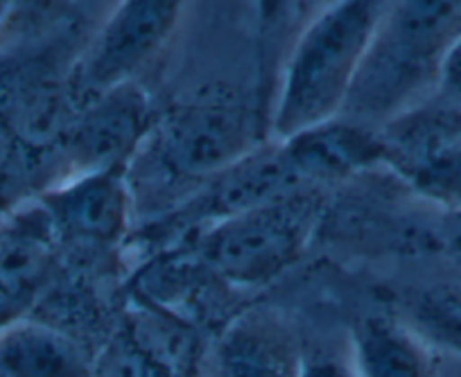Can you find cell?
I'll use <instances>...</instances> for the list:
<instances>
[{
  "label": "cell",
  "mask_w": 461,
  "mask_h": 377,
  "mask_svg": "<svg viewBox=\"0 0 461 377\" xmlns=\"http://www.w3.org/2000/svg\"><path fill=\"white\" fill-rule=\"evenodd\" d=\"M281 143L310 188L384 167L380 131L341 115Z\"/></svg>",
  "instance_id": "30bf717a"
},
{
  "label": "cell",
  "mask_w": 461,
  "mask_h": 377,
  "mask_svg": "<svg viewBox=\"0 0 461 377\" xmlns=\"http://www.w3.org/2000/svg\"><path fill=\"white\" fill-rule=\"evenodd\" d=\"M321 215L319 188L230 212L212 221L199 239V258L226 285H265L299 263Z\"/></svg>",
  "instance_id": "3957f363"
},
{
  "label": "cell",
  "mask_w": 461,
  "mask_h": 377,
  "mask_svg": "<svg viewBox=\"0 0 461 377\" xmlns=\"http://www.w3.org/2000/svg\"><path fill=\"white\" fill-rule=\"evenodd\" d=\"M401 319L429 348L461 359V278L429 283L411 292Z\"/></svg>",
  "instance_id": "5bb4252c"
},
{
  "label": "cell",
  "mask_w": 461,
  "mask_h": 377,
  "mask_svg": "<svg viewBox=\"0 0 461 377\" xmlns=\"http://www.w3.org/2000/svg\"><path fill=\"white\" fill-rule=\"evenodd\" d=\"M12 154H14V143H12L7 130L0 124V172L5 170L7 163L12 161Z\"/></svg>",
  "instance_id": "ffe728a7"
},
{
  "label": "cell",
  "mask_w": 461,
  "mask_h": 377,
  "mask_svg": "<svg viewBox=\"0 0 461 377\" xmlns=\"http://www.w3.org/2000/svg\"><path fill=\"white\" fill-rule=\"evenodd\" d=\"M115 3H118V0H86L88 10L95 12V14H102V16L109 14V10L115 5Z\"/></svg>",
  "instance_id": "7402d4cb"
},
{
  "label": "cell",
  "mask_w": 461,
  "mask_h": 377,
  "mask_svg": "<svg viewBox=\"0 0 461 377\" xmlns=\"http://www.w3.org/2000/svg\"><path fill=\"white\" fill-rule=\"evenodd\" d=\"M52 226L46 211L16 226L0 242V299L28 305L52 265Z\"/></svg>",
  "instance_id": "4fadbf2b"
},
{
  "label": "cell",
  "mask_w": 461,
  "mask_h": 377,
  "mask_svg": "<svg viewBox=\"0 0 461 377\" xmlns=\"http://www.w3.org/2000/svg\"><path fill=\"white\" fill-rule=\"evenodd\" d=\"M134 206L130 166H113L70 176L48 194L43 211L59 233L84 244L111 247L130 233Z\"/></svg>",
  "instance_id": "52a82bcc"
},
{
  "label": "cell",
  "mask_w": 461,
  "mask_h": 377,
  "mask_svg": "<svg viewBox=\"0 0 461 377\" xmlns=\"http://www.w3.org/2000/svg\"><path fill=\"white\" fill-rule=\"evenodd\" d=\"M303 357L283 319L247 312L233 319L212 344L208 377H299Z\"/></svg>",
  "instance_id": "9c48e42d"
},
{
  "label": "cell",
  "mask_w": 461,
  "mask_h": 377,
  "mask_svg": "<svg viewBox=\"0 0 461 377\" xmlns=\"http://www.w3.org/2000/svg\"><path fill=\"white\" fill-rule=\"evenodd\" d=\"M260 145V118L245 97L203 91L163 113L134 158H148L179 184H211Z\"/></svg>",
  "instance_id": "277c9868"
},
{
  "label": "cell",
  "mask_w": 461,
  "mask_h": 377,
  "mask_svg": "<svg viewBox=\"0 0 461 377\" xmlns=\"http://www.w3.org/2000/svg\"><path fill=\"white\" fill-rule=\"evenodd\" d=\"M434 95H441L446 100L459 102L461 104V41L456 43L452 55L447 57L446 66H443L441 82H438V88Z\"/></svg>",
  "instance_id": "d6986e66"
},
{
  "label": "cell",
  "mask_w": 461,
  "mask_h": 377,
  "mask_svg": "<svg viewBox=\"0 0 461 377\" xmlns=\"http://www.w3.org/2000/svg\"><path fill=\"white\" fill-rule=\"evenodd\" d=\"M91 377H175L163 368L127 328L115 332L93 357Z\"/></svg>",
  "instance_id": "9a60e30c"
},
{
  "label": "cell",
  "mask_w": 461,
  "mask_h": 377,
  "mask_svg": "<svg viewBox=\"0 0 461 377\" xmlns=\"http://www.w3.org/2000/svg\"><path fill=\"white\" fill-rule=\"evenodd\" d=\"M93 357L50 323L16 321L0 332V377H91Z\"/></svg>",
  "instance_id": "8fae6325"
},
{
  "label": "cell",
  "mask_w": 461,
  "mask_h": 377,
  "mask_svg": "<svg viewBox=\"0 0 461 377\" xmlns=\"http://www.w3.org/2000/svg\"><path fill=\"white\" fill-rule=\"evenodd\" d=\"M296 12V0H256V19L263 37L276 32L287 16Z\"/></svg>",
  "instance_id": "2e32d148"
},
{
  "label": "cell",
  "mask_w": 461,
  "mask_h": 377,
  "mask_svg": "<svg viewBox=\"0 0 461 377\" xmlns=\"http://www.w3.org/2000/svg\"><path fill=\"white\" fill-rule=\"evenodd\" d=\"M152 124L148 100L134 82L111 88L86 102L73 139L77 172L131 166L152 131Z\"/></svg>",
  "instance_id": "ba28073f"
},
{
  "label": "cell",
  "mask_w": 461,
  "mask_h": 377,
  "mask_svg": "<svg viewBox=\"0 0 461 377\" xmlns=\"http://www.w3.org/2000/svg\"><path fill=\"white\" fill-rule=\"evenodd\" d=\"M383 7L384 0H337L310 16L283 66L269 140H287L344 113Z\"/></svg>",
  "instance_id": "7a4b0ae2"
},
{
  "label": "cell",
  "mask_w": 461,
  "mask_h": 377,
  "mask_svg": "<svg viewBox=\"0 0 461 377\" xmlns=\"http://www.w3.org/2000/svg\"><path fill=\"white\" fill-rule=\"evenodd\" d=\"M3 12H5V0H0V16H3Z\"/></svg>",
  "instance_id": "603a6c76"
},
{
  "label": "cell",
  "mask_w": 461,
  "mask_h": 377,
  "mask_svg": "<svg viewBox=\"0 0 461 377\" xmlns=\"http://www.w3.org/2000/svg\"><path fill=\"white\" fill-rule=\"evenodd\" d=\"M384 167L438 211H461V104L432 95L380 127Z\"/></svg>",
  "instance_id": "5b68a950"
},
{
  "label": "cell",
  "mask_w": 461,
  "mask_h": 377,
  "mask_svg": "<svg viewBox=\"0 0 461 377\" xmlns=\"http://www.w3.org/2000/svg\"><path fill=\"white\" fill-rule=\"evenodd\" d=\"M190 0H118L84 52L75 86L86 102L131 84L175 37Z\"/></svg>",
  "instance_id": "8992f818"
},
{
  "label": "cell",
  "mask_w": 461,
  "mask_h": 377,
  "mask_svg": "<svg viewBox=\"0 0 461 377\" xmlns=\"http://www.w3.org/2000/svg\"><path fill=\"white\" fill-rule=\"evenodd\" d=\"M299 377H356L351 362H341L332 355H310L303 357Z\"/></svg>",
  "instance_id": "e0dca14e"
},
{
  "label": "cell",
  "mask_w": 461,
  "mask_h": 377,
  "mask_svg": "<svg viewBox=\"0 0 461 377\" xmlns=\"http://www.w3.org/2000/svg\"><path fill=\"white\" fill-rule=\"evenodd\" d=\"M332 3H337V0H296V10L305 12V14H317L319 10H323V7L332 5Z\"/></svg>",
  "instance_id": "44dd1931"
},
{
  "label": "cell",
  "mask_w": 461,
  "mask_h": 377,
  "mask_svg": "<svg viewBox=\"0 0 461 377\" xmlns=\"http://www.w3.org/2000/svg\"><path fill=\"white\" fill-rule=\"evenodd\" d=\"M356 377H434L429 346L392 314H365L351 332Z\"/></svg>",
  "instance_id": "7c38bea8"
},
{
  "label": "cell",
  "mask_w": 461,
  "mask_h": 377,
  "mask_svg": "<svg viewBox=\"0 0 461 377\" xmlns=\"http://www.w3.org/2000/svg\"><path fill=\"white\" fill-rule=\"evenodd\" d=\"M461 41V0H384L341 118L380 130L429 100Z\"/></svg>",
  "instance_id": "6da1fadb"
},
{
  "label": "cell",
  "mask_w": 461,
  "mask_h": 377,
  "mask_svg": "<svg viewBox=\"0 0 461 377\" xmlns=\"http://www.w3.org/2000/svg\"><path fill=\"white\" fill-rule=\"evenodd\" d=\"M441 251L455 263L461 274V211H443Z\"/></svg>",
  "instance_id": "ac0fdd59"
}]
</instances>
